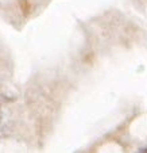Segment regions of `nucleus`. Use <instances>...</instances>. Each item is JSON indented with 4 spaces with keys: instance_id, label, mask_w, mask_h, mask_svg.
<instances>
[{
    "instance_id": "nucleus-1",
    "label": "nucleus",
    "mask_w": 147,
    "mask_h": 153,
    "mask_svg": "<svg viewBox=\"0 0 147 153\" xmlns=\"http://www.w3.org/2000/svg\"><path fill=\"white\" fill-rule=\"evenodd\" d=\"M19 4H20V8L23 10V14L29 15V12H30V3L29 1H27V0H20Z\"/></svg>"
}]
</instances>
